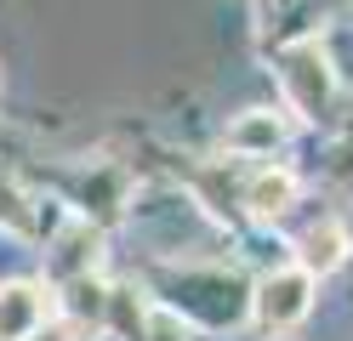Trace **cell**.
I'll use <instances>...</instances> for the list:
<instances>
[{
	"label": "cell",
	"mask_w": 353,
	"mask_h": 341,
	"mask_svg": "<svg viewBox=\"0 0 353 341\" xmlns=\"http://www.w3.org/2000/svg\"><path fill=\"white\" fill-rule=\"evenodd\" d=\"M274 68H279V91H285V108L291 114H302V120H314V125L336 114L342 80H336V68H330V57L319 52V40H291L274 57Z\"/></svg>",
	"instance_id": "obj_2"
},
{
	"label": "cell",
	"mask_w": 353,
	"mask_h": 341,
	"mask_svg": "<svg viewBox=\"0 0 353 341\" xmlns=\"http://www.w3.org/2000/svg\"><path fill=\"white\" fill-rule=\"evenodd\" d=\"M160 290L171 318H194L205 330H228L251 313V285L234 267H183V273H165Z\"/></svg>",
	"instance_id": "obj_1"
},
{
	"label": "cell",
	"mask_w": 353,
	"mask_h": 341,
	"mask_svg": "<svg viewBox=\"0 0 353 341\" xmlns=\"http://www.w3.org/2000/svg\"><path fill=\"white\" fill-rule=\"evenodd\" d=\"M0 234H12V239H52L57 227L40 222V205L29 199V188L17 182L12 165H0Z\"/></svg>",
	"instance_id": "obj_7"
},
{
	"label": "cell",
	"mask_w": 353,
	"mask_h": 341,
	"mask_svg": "<svg viewBox=\"0 0 353 341\" xmlns=\"http://www.w3.org/2000/svg\"><path fill=\"white\" fill-rule=\"evenodd\" d=\"M291 205H296V176L285 171V165H262V171L245 182V211H251L256 222H279Z\"/></svg>",
	"instance_id": "obj_9"
},
{
	"label": "cell",
	"mask_w": 353,
	"mask_h": 341,
	"mask_svg": "<svg viewBox=\"0 0 353 341\" xmlns=\"http://www.w3.org/2000/svg\"><path fill=\"white\" fill-rule=\"evenodd\" d=\"M29 341H74V330H69V324H40Z\"/></svg>",
	"instance_id": "obj_10"
},
{
	"label": "cell",
	"mask_w": 353,
	"mask_h": 341,
	"mask_svg": "<svg viewBox=\"0 0 353 341\" xmlns=\"http://www.w3.org/2000/svg\"><path fill=\"white\" fill-rule=\"evenodd\" d=\"M40 324H52V290L34 279L0 285V341H29Z\"/></svg>",
	"instance_id": "obj_5"
},
{
	"label": "cell",
	"mask_w": 353,
	"mask_h": 341,
	"mask_svg": "<svg viewBox=\"0 0 353 341\" xmlns=\"http://www.w3.org/2000/svg\"><path fill=\"white\" fill-rule=\"evenodd\" d=\"M285 136H291V125H285L274 108H245L239 120H228L223 148H228L234 159H274V154L285 148Z\"/></svg>",
	"instance_id": "obj_6"
},
{
	"label": "cell",
	"mask_w": 353,
	"mask_h": 341,
	"mask_svg": "<svg viewBox=\"0 0 353 341\" xmlns=\"http://www.w3.org/2000/svg\"><path fill=\"white\" fill-rule=\"evenodd\" d=\"M342 262H347V234H342V222H314V227L296 239V267L307 273V279H325V273H336Z\"/></svg>",
	"instance_id": "obj_8"
},
{
	"label": "cell",
	"mask_w": 353,
	"mask_h": 341,
	"mask_svg": "<svg viewBox=\"0 0 353 341\" xmlns=\"http://www.w3.org/2000/svg\"><path fill=\"white\" fill-rule=\"evenodd\" d=\"M307 307H314V279H307L302 267H274V273H262L251 285V318L268 335L296 330L307 318Z\"/></svg>",
	"instance_id": "obj_3"
},
{
	"label": "cell",
	"mask_w": 353,
	"mask_h": 341,
	"mask_svg": "<svg viewBox=\"0 0 353 341\" xmlns=\"http://www.w3.org/2000/svg\"><path fill=\"white\" fill-rule=\"evenodd\" d=\"M97 222H85V216H63L57 222V234L46 239L52 250V279L57 285H74V279H92V267H97Z\"/></svg>",
	"instance_id": "obj_4"
}]
</instances>
